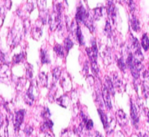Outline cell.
<instances>
[{"instance_id":"6da1fadb","label":"cell","mask_w":149,"mask_h":137,"mask_svg":"<svg viewBox=\"0 0 149 137\" xmlns=\"http://www.w3.org/2000/svg\"><path fill=\"white\" fill-rule=\"evenodd\" d=\"M61 22V12L54 10L49 16V29L52 31H55L58 27Z\"/></svg>"},{"instance_id":"7a4b0ae2","label":"cell","mask_w":149,"mask_h":137,"mask_svg":"<svg viewBox=\"0 0 149 137\" xmlns=\"http://www.w3.org/2000/svg\"><path fill=\"white\" fill-rule=\"evenodd\" d=\"M126 62L127 66L130 69L131 73L133 75L135 79H138V78H139V71H138V69L135 67V61H134V56L131 53H130L129 55H128Z\"/></svg>"},{"instance_id":"3957f363","label":"cell","mask_w":149,"mask_h":137,"mask_svg":"<svg viewBox=\"0 0 149 137\" xmlns=\"http://www.w3.org/2000/svg\"><path fill=\"white\" fill-rule=\"evenodd\" d=\"M88 14L89 12H87L84 6L81 4L77 7V13H76V20L78 23H84V20L88 15Z\"/></svg>"},{"instance_id":"277c9868","label":"cell","mask_w":149,"mask_h":137,"mask_svg":"<svg viewBox=\"0 0 149 137\" xmlns=\"http://www.w3.org/2000/svg\"><path fill=\"white\" fill-rule=\"evenodd\" d=\"M24 116H25L24 110H20L16 113L15 118V122H14L15 131H18V130L20 129V126H21L23 120H24Z\"/></svg>"},{"instance_id":"5b68a950","label":"cell","mask_w":149,"mask_h":137,"mask_svg":"<svg viewBox=\"0 0 149 137\" xmlns=\"http://www.w3.org/2000/svg\"><path fill=\"white\" fill-rule=\"evenodd\" d=\"M35 91H37V90L35 88L34 86H33V84H31V86L29 87L28 91L26 92V97H25V100H26V102L28 103L29 105H31V104H33V101H34L35 99H36V97L37 96L36 94H34Z\"/></svg>"},{"instance_id":"8992f818","label":"cell","mask_w":149,"mask_h":137,"mask_svg":"<svg viewBox=\"0 0 149 137\" xmlns=\"http://www.w3.org/2000/svg\"><path fill=\"white\" fill-rule=\"evenodd\" d=\"M102 97H103V100L104 101V103L106 107H107V108L109 110H111L112 107V105L110 98V93H109V90L107 89V88H106L105 85L102 88Z\"/></svg>"},{"instance_id":"52a82bcc","label":"cell","mask_w":149,"mask_h":137,"mask_svg":"<svg viewBox=\"0 0 149 137\" xmlns=\"http://www.w3.org/2000/svg\"><path fill=\"white\" fill-rule=\"evenodd\" d=\"M107 11L109 17L114 23V19L116 17V7L113 4V0H108L107 1Z\"/></svg>"},{"instance_id":"ba28073f","label":"cell","mask_w":149,"mask_h":137,"mask_svg":"<svg viewBox=\"0 0 149 137\" xmlns=\"http://www.w3.org/2000/svg\"><path fill=\"white\" fill-rule=\"evenodd\" d=\"M116 120H117L118 123L121 126H126L127 123V116L122 110H119V111L116 113Z\"/></svg>"},{"instance_id":"9c48e42d","label":"cell","mask_w":149,"mask_h":137,"mask_svg":"<svg viewBox=\"0 0 149 137\" xmlns=\"http://www.w3.org/2000/svg\"><path fill=\"white\" fill-rule=\"evenodd\" d=\"M61 85L65 91H70L71 89V82L70 78L68 76L63 75L61 78Z\"/></svg>"},{"instance_id":"30bf717a","label":"cell","mask_w":149,"mask_h":137,"mask_svg":"<svg viewBox=\"0 0 149 137\" xmlns=\"http://www.w3.org/2000/svg\"><path fill=\"white\" fill-rule=\"evenodd\" d=\"M130 115H131V118H132L133 125L136 126L137 124L138 123V122H139V118H138V110H137L136 107H135V104L132 102H131Z\"/></svg>"},{"instance_id":"8fae6325","label":"cell","mask_w":149,"mask_h":137,"mask_svg":"<svg viewBox=\"0 0 149 137\" xmlns=\"http://www.w3.org/2000/svg\"><path fill=\"white\" fill-rule=\"evenodd\" d=\"M42 26L35 24V26L32 28V36L33 37V39L37 40V39H39L42 36Z\"/></svg>"},{"instance_id":"7c38bea8","label":"cell","mask_w":149,"mask_h":137,"mask_svg":"<svg viewBox=\"0 0 149 137\" xmlns=\"http://www.w3.org/2000/svg\"><path fill=\"white\" fill-rule=\"evenodd\" d=\"M56 102L61 107H67V106L68 105V103H69V98H68V96L65 94V95L61 96L60 98L57 99Z\"/></svg>"},{"instance_id":"4fadbf2b","label":"cell","mask_w":149,"mask_h":137,"mask_svg":"<svg viewBox=\"0 0 149 137\" xmlns=\"http://www.w3.org/2000/svg\"><path fill=\"white\" fill-rule=\"evenodd\" d=\"M84 25H85L86 26H87V28H88L89 29H90V31L93 32V30H94V26H93V17H92V16L90 15V14L89 13L88 15L87 16V17H86V19L84 20Z\"/></svg>"},{"instance_id":"5bb4252c","label":"cell","mask_w":149,"mask_h":137,"mask_svg":"<svg viewBox=\"0 0 149 137\" xmlns=\"http://www.w3.org/2000/svg\"><path fill=\"white\" fill-rule=\"evenodd\" d=\"M41 60L42 64H47L50 62L49 55L47 54V51L45 49H41Z\"/></svg>"},{"instance_id":"9a60e30c","label":"cell","mask_w":149,"mask_h":137,"mask_svg":"<svg viewBox=\"0 0 149 137\" xmlns=\"http://www.w3.org/2000/svg\"><path fill=\"white\" fill-rule=\"evenodd\" d=\"M106 87L107 88V89L109 90V93L113 94L114 96L115 91H114V86H113V84L112 83V81L111 80V78L109 77L106 76Z\"/></svg>"},{"instance_id":"2e32d148","label":"cell","mask_w":149,"mask_h":137,"mask_svg":"<svg viewBox=\"0 0 149 137\" xmlns=\"http://www.w3.org/2000/svg\"><path fill=\"white\" fill-rule=\"evenodd\" d=\"M131 26H132V29H133L135 31L139 32L141 27H140V23L138 19L135 17V15L132 16V20H131Z\"/></svg>"},{"instance_id":"e0dca14e","label":"cell","mask_w":149,"mask_h":137,"mask_svg":"<svg viewBox=\"0 0 149 137\" xmlns=\"http://www.w3.org/2000/svg\"><path fill=\"white\" fill-rule=\"evenodd\" d=\"M54 51L58 57L61 58L64 57V49L61 45L58 44H55L54 46Z\"/></svg>"},{"instance_id":"ac0fdd59","label":"cell","mask_w":149,"mask_h":137,"mask_svg":"<svg viewBox=\"0 0 149 137\" xmlns=\"http://www.w3.org/2000/svg\"><path fill=\"white\" fill-rule=\"evenodd\" d=\"M39 80L41 85L43 86H47V76L45 72H41L39 74Z\"/></svg>"},{"instance_id":"d6986e66","label":"cell","mask_w":149,"mask_h":137,"mask_svg":"<svg viewBox=\"0 0 149 137\" xmlns=\"http://www.w3.org/2000/svg\"><path fill=\"white\" fill-rule=\"evenodd\" d=\"M115 123H116V120H115L114 118H112L111 120V122L108 121L107 126H106V127L105 128V129L106 130V132H107L108 134L111 133V132L113 131V129L115 128Z\"/></svg>"},{"instance_id":"ffe728a7","label":"cell","mask_w":149,"mask_h":137,"mask_svg":"<svg viewBox=\"0 0 149 137\" xmlns=\"http://www.w3.org/2000/svg\"><path fill=\"white\" fill-rule=\"evenodd\" d=\"M76 33H77V37L78 39L79 44L80 45L84 44V37H83L82 33L81 31V28H80L79 26H77V29H76Z\"/></svg>"},{"instance_id":"44dd1931","label":"cell","mask_w":149,"mask_h":137,"mask_svg":"<svg viewBox=\"0 0 149 137\" xmlns=\"http://www.w3.org/2000/svg\"><path fill=\"white\" fill-rule=\"evenodd\" d=\"M103 7H96L94 10V17L95 20H98L103 17Z\"/></svg>"},{"instance_id":"7402d4cb","label":"cell","mask_w":149,"mask_h":137,"mask_svg":"<svg viewBox=\"0 0 149 137\" xmlns=\"http://www.w3.org/2000/svg\"><path fill=\"white\" fill-rule=\"evenodd\" d=\"M52 126H53V123L50 120L47 119L45 123L42 124V127H41V129H42V131H46L47 129H52Z\"/></svg>"},{"instance_id":"603a6c76","label":"cell","mask_w":149,"mask_h":137,"mask_svg":"<svg viewBox=\"0 0 149 137\" xmlns=\"http://www.w3.org/2000/svg\"><path fill=\"white\" fill-rule=\"evenodd\" d=\"M98 113H99V116H100V119H101L102 122H103V126H104V129L106 127V126H107V123H108V118L107 116H106V115L105 114L104 112L102 110H100V109H98Z\"/></svg>"},{"instance_id":"cb8c5ba5","label":"cell","mask_w":149,"mask_h":137,"mask_svg":"<svg viewBox=\"0 0 149 137\" xmlns=\"http://www.w3.org/2000/svg\"><path fill=\"white\" fill-rule=\"evenodd\" d=\"M113 84V86L116 87V88H121L122 86V82L120 80V78H119L118 75L116 73H115L113 75V81H112Z\"/></svg>"},{"instance_id":"d4e9b609","label":"cell","mask_w":149,"mask_h":137,"mask_svg":"<svg viewBox=\"0 0 149 137\" xmlns=\"http://www.w3.org/2000/svg\"><path fill=\"white\" fill-rule=\"evenodd\" d=\"M73 46H74V42L71 40V39L66 38L64 41V48L66 50V52H69V50L73 47Z\"/></svg>"},{"instance_id":"484cf974","label":"cell","mask_w":149,"mask_h":137,"mask_svg":"<svg viewBox=\"0 0 149 137\" xmlns=\"http://www.w3.org/2000/svg\"><path fill=\"white\" fill-rule=\"evenodd\" d=\"M142 46L143 47L144 50H148L149 46V41L148 36H147V33H144L142 36Z\"/></svg>"},{"instance_id":"4316f807","label":"cell","mask_w":149,"mask_h":137,"mask_svg":"<svg viewBox=\"0 0 149 137\" xmlns=\"http://www.w3.org/2000/svg\"><path fill=\"white\" fill-rule=\"evenodd\" d=\"M61 71L59 68H55L52 71V76H53V81L54 82H57L61 77Z\"/></svg>"},{"instance_id":"83f0119b","label":"cell","mask_w":149,"mask_h":137,"mask_svg":"<svg viewBox=\"0 0 149 137\" xmlns=\"http://www.w3.org/2000/svg\"><path fill=\"white\" fill-rule=\"evenodd\" d=\"M126 2L127 4L128 8H129L131 14H133L135 9H136V5H135L134 1L133 0H126Z\"/></svg>"},{"instance_id":"f1b7e54d","label":"cell","mask_w":149,"mask_h":137,"mask_svg":"<svg viewBox=\"0 0 149 137\" xmlns=\"http://www.w3.org/2000/svg\"><path fill=\"white\" fill-rule=\"evenodd\" d=\"M24 58V55L23 53L18 54V55H15L14 57H13V62L15 64L19 63L20 62H21L22 60Z\"/></svg>"},{"instance_id":"f546056e","label":"cell","mask_w":149,"mask_h":137,"mask_svg":"<svg viewBox=\"0 0 149 137\" xmlns=\"http://www.w3.org/2000/svg\"><path fill=\"white\" fill-rule=\"evenodd\" d=\"M29 66L26 65V76H27L28 79H31L33 77V68H32L31 65L28 64Z\"/></svg>"},{"instance_id":"4dcf8cb0","label":"cell","mask_w":149,"mask_h":137,"mask_svg":"<svg viewBox=\"0 0 149 137\" xmlns=\"http://www.w3.org/2000/svg\"><path fill=\"white\" fill-rule=\"evenodd\" d=\"M37 4L40 11H44L46 9V0H37Z\"/></svg>"},{"instance_id":"1f68e13d","label":"cell","mask_w":149,"mask_h":137,"mask_svg":"<svg viewBox=\"0 0 149 137\" xmlns=\"http://www.w3.org/2000/svg\"><path fill=\"white\" fill-rule=\"evenodd\" d=\"M142 91L144 97H145L146 98H147L148 96V82H146V81H145V82L143 83V84Z\"/></svg>"},{"instance_id":"d6a6232c","label":"cell","mask_w":149,"mask_h":137,"mask_svg":"<svg viewBox=\"0 0 149 137\" xmlns=\"http://www.w3.org/2000/svg\"><path fill=\"white\" fill-rule=\"evenodd\" d=\"M118 66L120 68L121 71L125 72V69H126V64H125V60H123V58H120V59L118 60Z\"/></svg>"},{"instance_id":"836d02e7","label":"cell","mask_w":149,"mask_h":137,"mask_svg":"<svg viewBox=\"0 0 149 137\" xmlns=\"http://www.w3.org/2000/svg\"><path fill=\"white\" fill-rule=\"evenodd\" d=\"M105 32H106V35H107L108 36H109V37L111 36V33H112L111 27L110 23H109V21L106 22V27H105Z\"/></svg>"},{"instance_id":"e575fe53","label":"cell","mask_w":149,"mask_h":137,"mask_svg":"<svg viewBox=\"0 0 149 137\" xmlns=\"http://www.w3.org/2000/svg\"><path fill=\"white\" fill-rule=\"evenodd\" d=\"M4 16H5V11L3 7H0V27L2 26L4 23Z\"/></svg>"},{"instance_id":"d590c367","label":"cell","mask_w":149,"mask_h":137,"mask_svg":"<svg viewBox=\"0 0 149 137\" xmlns=\"http://www.w3.org/2000/svg\"><path fill=\"white\" fill-rule=\"evenodd\" d=\"M85 128L87 130L90 131L91 129H93V122L92 120H87V121L86 122L85 124Z\"/></svg>"},{"instance_id":"8d00e7d4","label":"cell","mask_w":149,"mask_h":137,"mask_svg":"<svg viewBox=\"0 0 149 137\" xmlns=\"http://www.w3.org/2000/svg\"><path fill=\"white\" fill-rule=\"evenodd\" d=\"M5 57V54H4L3 52H1V51H0V60H1V62H4V63H7V60H6Z\"/></svg>"},{"instance_id":"74e56055","label":"cell","mask_w":149,"mask_h":137,"mask_svg":"<svg viewBox=\"0 0 149 137\" xmlns=\"http://www.w3.org/2000/svg\"><path fill=\"white\" fill-rule=\"evenodd\" d=\"M32 131H33V129H32L31 127H30V126H27V127L26 128V129H25V132H26L27 136L31 135V134L32 133Z\"/></svg>"},{"instance_id":"f35d334b","label":"cell","mask_w":149,"mask_h":137,"mask_svg":"<svg viewBox=\"0 0 149 137\" xmlns=\"http://www.w3.org/2000/svg\"><path fill=\"white\" fill-rule=\"evenodd\" d=\"M88 69H89V64L88 62H85V64H84V69H83V72L85 74H87L88 73Z\"/></svg>"},{"instance_id":"ab89813d","label":"cell","mask_w":149,"mask_h":137,"mask_svg":"<svg viewBox=\"0 0 149 137\" xmlns=\"http://www.w3.org/2000/svg\"><path fill=\"white\" fill-rule=\"evenodd\" d=\"M5 5L8 9H10L11 7V0H5Z\"/></svg>"}]
</instances>
